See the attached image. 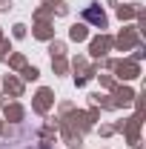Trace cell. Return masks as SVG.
<instances>
[{
    "mask_svg": "<svg viewBox=\"0 0 146 149\" xmlns=\"http://www.w3.org/2000/svg\"><path fill=\"white\" fill-rule=\"evenodd\" d=\"M86 17H89L92 23H97V26H103V23H106V17H103V12H97L95 6H92V9H86Z\"/></svg>",
    "mask_w": 146,
    "mask_h": 149,
    "instance_id": "6da1fadb",
    "label": "cell"
}]
</instances>
